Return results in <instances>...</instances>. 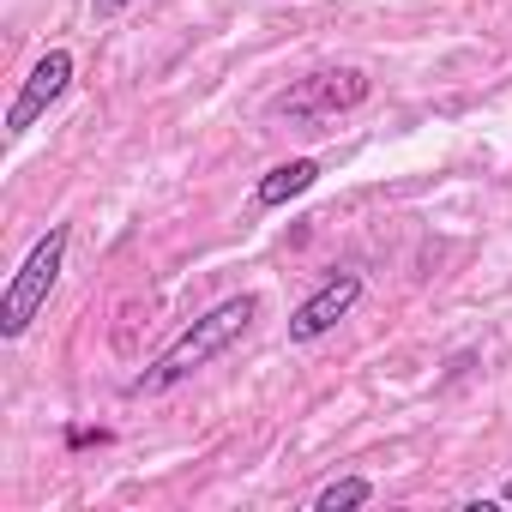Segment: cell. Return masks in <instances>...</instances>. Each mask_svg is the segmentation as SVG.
<instances>
[{"instance_id":"cell-1","label":"cell","mask_w":512,"mask_h":512,"mask_svg":"<svg viewBox=\"0 0 512 512\" xmlns=\"http://www.w3.org/2000/svg\"><path fill=\"white\" fill-rule=\"evenodd\" d=\"M253 320H260V296H247V290H241V296H223V302L205 308V314H199V320H193V326H187V332H181V338L127 386V392H133V398H157V392L193 380V374H199L205 362H217L235 338H247Z\"/></svg>"},{"instance_id":"cell-2","label":"cell","mask_w":512,"mask_h":512,"mask_svg":"<svg viewBox=\"0 0 512 512\" xmlns=\"http://www.w3.org/2000/svg\"><path fill=\"white\" fill-rule=\"evenodd\" d=\"M67 247H73V229L67 223H49V235H37V247L19 260L7 296H0V338H25L37 326V314L49 308L61 272H67Z\"/></svg>"},{"instance_id":"cell-3","label":"cell","mask_w":512,"mask_h":512,"mask_svg":"<svg viewBox=\"0 0 512 512\" xmlns=\"http://www.w3.org/2000/svg\"><path fill=\"white\" fill-rule=\"evenodd\" d=\"M67 91H73V49H49V55L25 73V85H19V97H13V109H7V139H25Z\"/></svg>"},{"instance_id":"cell-4","label":"cell","mask_w":512,"mask_h":512,"mask_svg":"<svg viewBox=\"0 0 512 512\" xmlns=\"http://www.w3.org/2000/svg\"><path fill=\"white\" fill-rule=\"evenodd\" d=\"M356 302H362V278H356V272H332V278L290 314V344H320L338 320H350Z\"/></svg>"},{"instance_id":"cell-5","label":"cell","mask_w":512,"mask_h":512,"mask_svg":"<svg viewBox=\"0 0 512 512\" xmlns=\"http://www.w3.org/2000/svg\"><path fill=\"white\" fill-rule=\"evenodd\" d=\"M356 103H368V73L362 67H338V73L302 79L278 109L284 115H338V109H356Z\"/></svg>"},{"instance_id":"cell-6","label":"cell","mask_w":512,"mask_h":512,"mask_svg":"<svg viewBox=\"0 0 512 512\" xmlns=\"http://www.w3.org/2000/svg\"><path fill=\"white\" fill-rule=\"evenodd\" d=\"M314 181H320V163H314V157H290V163H278V169L260 175V187H253V205H260V211H278V205L302 199Z\"/></svg>"},{"instance_id":"cell-7","label":"cell","mask_w":512,"mask_h":512,"mask_svg":"<svg viewBox=\"0 0 512 512\" xmlns=\"http://www.w3.org/2000/svg\"><path fill=\"white\" fill-rule=\"evenodd\" d=\"M374 500V482L368 476H338L314 494V512H350V506H368Z\"/></svg>"},{"instance_id":"cell-8","label":"cell","mask_w":512,"mask_h":512,"mask_svg":"<svg viewBox=\"0 0 512 512\" xmlns=\"http://www.w3.org/2000/svg\"><path fill=\"white\" fill-rule=\"evenodd\" d=\"M127 7H133V0H91L97 19H115V13H127Z\"/></svg>"},{"instance_id":"cell-9","label":"cell","mask_w":512,"mask_h":512,"mask_svg":"<svg viewBox=\"0 0 512 512\" xmlns=\"http://www.w3.org/2000/svg\"><path fill=\"white\" fill-rule=\"evenodd\" d=\"M500 500H512V476H506V488H500Z\"/></svg>"}]
</instances>
